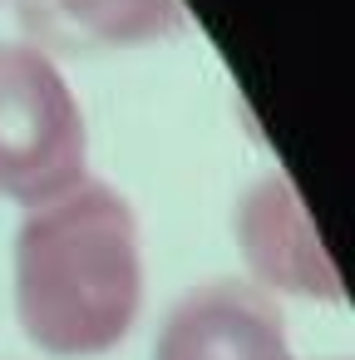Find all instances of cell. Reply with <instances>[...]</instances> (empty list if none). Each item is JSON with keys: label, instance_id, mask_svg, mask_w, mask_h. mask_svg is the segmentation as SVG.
Wrapping results in <instances>:
<instances>
[{"label": "cell", "instance_id": "obj_1", "mask_svg": "<svg viewBox=\"0 0 355 360\" xmlns=\"http://www.w3.org/2000/svg\"><path fill=\"white\" fill-rule=\"evenodd\" d=\"M143 311V242L124 193L99 178L40 202L15 232V316L30 345L94 360Z\"/></svg>", "mask_w": 355, "mask_h": 360}, {"label": "cell", "instance_id": "obj_2", "mask_svg": "<svg viewBox=\"0 0 355 360\" xmlns=\"http://www.w3.org/2000/svg\"><path fill=\"white\" fill-rule=\"evenodd\" d=\"M89 178V124L65 70L25 45H0V198L25 212Z\"/></svg>", "mask_w": 355, "mask_h": 360}, {"label": "cell", "instance_id": "obj_3", "mask_svg": "<svg viewBox=\"0 0 355 360\" xmlns=\"http://www.w3.org/2000/svg\"><path fill=\"white\" fill-rule=\"evenodd\" d=\"M237 252L252 271V286L266 296H301L321 306H340V271L286 173H262L232 217Z\"/></svg>", "mask_w": 355, "mask_h": 360}, {"label": "cell", "instance_id": "obj_4", "mask_svg": "<svg viewBox=\"0 0 355 360\" xmlns=\"http://www.w3.org/2000/svg\"><path fill=\"white\" fill-rule=\"evenodd\" d=\"M153 360H296V350L266 291L252 281H202L168 306Z\"/></svg>", "mask_w": 355, "mask_h": 360}, {"label": "cell", "instance_id": "obj_5", "mask_svg": "<svg viewBox=\"0 0 355 360\" xmlns=\"http://www.w3.org/2000/svg\"><path fill=\"white\" fill-rule=\"evenodd\" d=\"M25 45L55 55L138 50L188 30L183 0H15Z\"/></svg>", "mask_w": 355, "mask_h": 360}]
</instances>
